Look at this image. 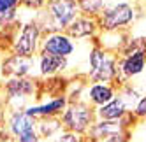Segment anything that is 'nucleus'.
<instances>
[{
    "label": "nucleus",
    "mask_w": 146,
    "mask_h": 142,
    "mask_svg": "<svg viewBox=\"0 0 146 142\" xmlns=\"http://www.w3.org/2000/svg\"><path fill=\"white\" fill-rule=\"evenodd\" d=\"M144 67H146V51L137 49V51H130L125 55L118 70L123 77H135L144 70Z\"/></svg>",
    "instance_id": "obj_12"
},
{
    "label": "nucleus",
    "mask_w": 146,
    "mask_h": 142,
    "mask_svg": "<svg viewBox=\"0 0 146 142\" xmlns=\"http://www.w3.org/2000/svg\"><path fill=\"white\" fill-rule=\"evenodd\" d=\"M144 89H146V86H144Z\"/></svg>",
    "instance_id": "obj_26"
},
{
    "label": "nucleus",
    "mask_w": 146,
    "mask_h": 142,
    "mask_svg": "<svg viewBox=\"0 0 146 142\" xmlns=\"http://www.w3.org/2000/svg\"><path fill=\"white\" fill-rule=\"evenodd\" d=\"M81 142H88V140H81Z\"/></svg>",
    "instance_id": "obj_24"
},
{
    "label": "nucleus",
    "mask_w": 146,
    "mask_h": 142,
    "mask_svg": "<svg viewBox=\"0 0 146 142\" xmlns=\"http://www.w3.org/2000/svg\"><path fill=\"white\" fill-rule=\"evenodd\" d=\"M123 128L125 126L121 125L120 119H99L90 126V130L86 131V137L88 142H102L108 137L123 133Z\"/></svg>",
    "instance_id": "obj_10"
},
{
    "label": "nucleus",
    "mask_w": 146,
    "mask_h": 142,
    "mask_svg": "<svg viewBox=\"0 0 146 142\" xmlns=\"http://www.w3.org/2000/svg\"><path fill=\"white\" fill-rule=\"evenodd\" d=\"M95 118H97L95 109H92L88 104L83 102H69V105L60 116L64 130L74 131L79 135H86L90 126L95 123Z\"/></svg>",
    "instance_id": "obj_1"
},
{
    "label": "nucleus",
    "mask_w": 146,
    "mask_h": 142,
    "mask_svg": "<svg viewBox=\"0 0 146 142\" xmlns=\"http://www.w3.org/2000/svg\"><path fill=\"white\" fill-rule=\"evenodd\" d=\"M69 62L67 58L62 56H55V55H48V53H39L37 58V68L40 76H55L58 72H64L67 68Z\"/></svg>",
    "instance_id": "obj_13"
},
{
    "label": "nucleus",
    "mask_w": 146,
    "mask_h": 142,
    "mask_svg": "<svg viewBox=\"0 0 146 142\" xmlns=\"http://www.w3.org/2000/svg\"><path fill=\"white\" fill-rule=\"evenodd\" d=\"M69 105L67 95H58L55 98H49L48 102L39 104V105H30L25 110L34 118H51V116H62V112Z\"/></svg>",
    "instance_id": "obj_11"
},
{
    "label": "nucleus",
    "mask_w": 146,
    "mask_h": 142,
    "mask_svg": "<svg viewBox=\"0 0 146 142\" xmlns=\"http://www.w3.org/2000/svg\"><path fill=\"white\" fill-rule=\"evenodd\" d=\"M19 2L28 9H39V7L44 5V0H19Z\"/></svg>",
    "instance_id": "obj_20"
},
{
    "label": "nucleus",
    "mask_w": 146,
    "mask_h": 142,
    "mask_svg": "<svg viewBox=\"0 0 146 142\" xmlns=\"http://www.w3.org/2000/svg\"><path fill=\"white\" fill-rule=\"evenodd\" d=\"M74 49L76 46L72 42V37H69L67 34H62V32H53L40 40V53L69 58L74 53Z\"/></svg>",
    "instance_id": "obj_5"
},
{
    "label": "nucleus",
    "mask_w": 146,
    "mask_h": 142,
    "mask_svg": "<svg viewBox=\"0 0 146 142\" xmlns=\"http://www.w3.org/2000/svg\"><path fill=\"white\" fill-rule=\"evenodd\" d=\"M39 44H40V26L34 21H30V23L23 25L21 32L14 39L11 49L14 55L34 58L39 49Z\"/></svg>",
    "instance_id": "obj_4"
},
{
    "label": "nucleus",
    "mask_w": 146,
    "mask_h": 142,
    "mask_svg": "<svg viewBox=\"0 0 146 142\" xmlns=\"http://www.w3.org/2000/svg\"><path fill=\"white\" fill-rule=\"evenodd\" d=\"M90 74L88 77L93 83H111L118 76V63L116 58L104 49H93L90 53Z\"/></svg>",
    "instance_id": "obj_3"
},
{
    "label": "nucleus",
    "mask_w": 146,
    "mask_h": 142,
    "mask_svg": "<svg viewBox=\"0 0 146 142\" xmlns=\"http://www.w3.org/2000/svg\"><path fill=\"white\" fill-rule=\"evenodd\" d=\"M125 112H127V104L121 97H114L111 102L95 109V114L99 119H121Z\"/></svg>",
    "instance_id": "obj_15"
},
{
    "label": "nucleus",
    "mask_w": 146,
    "mask_h": 142,
    "mask_svg": "<svg viewBox=\"0 0 146 142\" xmlns=\"http://www.w3.org/2000/svg\"><path fill=\"white\" fill-rule=\"evenodd\" d=\"M40 142H46V140H40Z\"/></svg>",
    "instance_id": "obj_25"
},
{
    "label": "nucleus",
    "mask_w": 146,
    "mask_h": 142,
    "mask_svg": "<svg viewBox=\"0 0 146 142\" xmlns=\"http://www.w3.org/2000/svg\"><path fill=\"white\" fill-rule=\"evenodd\" d=\"M7 131L11 133L13 139H18L19 135L27 133V131L37 130V118L28 114L25 109H13L7 116Z\"/></svg>",
    "instance_id": "obj_7"
},
{
    "label": "nucleus",
    "mask_w": 146,
    "mask_h": 142,
    "mask_svg": "<svg viewBox=\"0 0 146 142\" xmlns=\"http://www.w3.org/2000/svg\"><path fill=\"white\" fill-rule=\"evenodd\" d=\"M81 135L79 133H74V131H69V130H64L55 137L53 142H81Z\"/></svg>",
    "instance_id": "obj_18"
},
{
    "label": "nucleus",
    "mask_w": 146,
    "mask_h": 142,
    "mask_svg": "<svg viewBox=\"0 0 146 142\" xmlns=\"http://www.w3.org/2000/svg\"><path fill=\"white\" fill-rule=\"evenodd\" d=\"M34 65H35L34 58L19 56V55L13 53L7 58H4L2 65H0L2 67L0 72H2V76H7V77H27V76L32 74Z\"/></svg>",
    "instance_id": "obj_8"
},
{
    "label": "nucleus",
    "mask_w": 146,
    "mask_h": 142,
    "mask_svg": "<svg viewBox=\"0 0 146 142\" xmlns=\"http://www.w3.org/2000/svg\"><path fill=\"white\" fill-rule=\"evenodd\" d=\"M5 142H16V140H14V139H9V140H5Z\"/></svg>",
    "instance_id": "obj_23"
},
{
    "label": "nucleus",
    "mask_w": 146,
    "mask_h": 142,
    "mask_svg": "<svg viewBox=\"0 0 146 142\" xmlns=\"http://www.w3.org/2000/svg\"><path fill=\"white\" fill-rule=\"evenodd\" d=\"M102 142H127V139L123 137V133H118V135H113V137H108L106 140Z\"/></svg>",
    "instance_id": "obj_21"
},
{
    "label": "nucleus",
    "mask_w": 146,
    "mask_h": 142,
    "mask_svg": "<svg viewBox=\"0 0 146 142\" xmlns=\"http://www.w3.org/2000/svg\"><path fill=\"white\" fill-rule=\"evenodd\" d=\"M135 19V7L129 2H116L106 7L99 16V26L106 32H116Z\"/></svg>",
    "instance_id": "obj_2"
},
{
    "label": "nucleus",
    "mask_w": 146,
    "mask_h": 142,
    "mask_svg": "<svg viewBox=\"0 0 146 142\" xmlns=\"http://www.w3.org/2000/svg\"><path fill=\"white\" fill-rule=\"evenodd\" d=\"M4 89H5V100L7 104L14 102H21V100L28 98L34 95L35 91V83L32 79H27V77H9V81L4 84Z\"/></svg>",
    "instance_id": "obj_9"
},
{
    "label": "nucleus",
    "mask_w": 146,
    "mask_h": 142,
    "mask_svg": "<svg viewBox=\"0 0 146 142\" xmlns=\"http://www.w3.org/2000/svg\"><path fill=\"white\" fill-rule=\"evenodd\" d=\"M99 28V21H95L93 18H86V16H78L72 21L65 32L69 37L72 39H85V37H92Z\"/></svg>",
    "instance_id": "obj_14"
},
{
    "label": "nucleus",
    "mask_w": 146,
    "mask_h": 142,
    "mask_svg": "<svg viewBox=\"0 0 146 142\" xmlns=\"http://www.w3.org/2000/svg\"><path fill=\"white\" fill-rule=\"evenodd\" d=\"M134 116L135 118H146V95L137 100V104L134 105Z\"/></svg>",
    "instance_id": "obj_19"
},
{
    "label": "nucleus",
    "mask_w": 146,
    "mask_h": 142,
    "mask_svg": "<svg viewBox=\"0 0 146 142\" xmlns=\"http://www.w3.org/2000/svg\"><path fill=\"white\" fill-rule=\"evenodd\" d=\"M64 125H62V119L60 116H51V118H39L37 119V131L42 140L51 139V137H56Z\"/></svg>",
    "instance_id": "obj_17"
},
{
    "label": "nucleus",
    "mask_w": 146,
    "mask_h": 142,
    "mask_svg": "<svg viewBox=\"0 0 146 142\" xmlns=\"http://www.w3.org/2000/svg\"><path fill=\"white\" fill-rule=\"evenodd\" d=\"M4 104H2V98H0V126H4Z\"/></svg>",
    "instance_id": "obj_22"
},
{
    "label": "nucleus",
    "mask_w": 146,
    "mask_h": 142,
    "mask_svg": "<svg viewBox=\"0 0 146 142\" xmlns=\"http://www.w3.org/2000/svg\"><path fill=\"white\" fill-rule=\"evenodd\" d=\"M79 12V4L76 0H51L49 2V14L53 18L56 28L65 30Z\"/></svg>",
    "instance_id": "obj_6"
},
{
    "label": "nucleus",
    "mask_w": 146,
    "mask_h": 142,
    "mask_svg": "<svg viewBox=\"0 0 146 142\" xmlns=\"http://www.w3.org/2000/svg\"><path fill=\"white\" fill-rule=\"evenodd\" d=\"M114 98V88L108 83H93L88 88V102L95 107L111 102Z\"/></svg>",
    "instance_id": "obj_16"
}]
</instances>
